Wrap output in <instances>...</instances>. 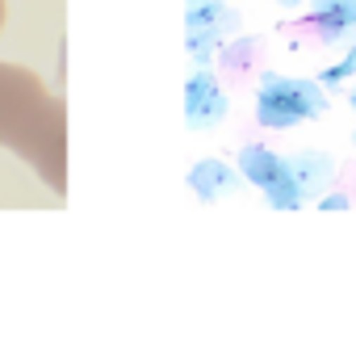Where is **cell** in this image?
<instances>
[{"label":"cell","instance_id":"obj_1","mask_svg":"<svg viewBox=\"0 0 356 361\" xmlns=\"http://www.w3.org/2000/svg\"><path fill=\"white\" fill-rule=\"evenodd\" d=\"M327 114V89L310 76L260 72L256 76V122L268 130H293Z\"/></svg>","mask_w":356,"mask_h":361},{"label":"cell","instance_id":"obj_2","mask_svg":"<svg viewBox=\"0 0 356 361\" xmlns=\"http://www.w3.org/2000/svg\"><path fill=\"white\" fill-rule=\"evenodd\" d=\"M239 8L227 0H184V47L197 68H210L218 47L239 34Z\"/></svg>","mask_w":356,"mask_h":361},{"label":"cell","instance_id":"obj_3","mask_svg":"<svg viewBox=\"0 0 356 361\" xmlns=\"http://www.w3.org/2000/svg\"><path fill=\"white\" fill-rule=\"evenodd\" d=\"M231 114V101H227V89L222 80L210 72V68H197L184 85V122L189 130H214L222 126Z\"/></svg>","mask_w":356,"mask_h":361},{"label":"cell","instance_id":"obj_4","mask_svg":"<svg viewBox=\"0 0 356 361\" xmlns=\"http://www.w3.org/2000/svg\"><path fill=\"white\" fill-rule=\"evenodd\" d=\"M285 164H289V177H293L306 206H314V197H323L331 189V180H336V160L327 152H319V147H302V152L285 156Z\"/></svg>","mask_w":356,"mask_h":361},{"label":"cell","instance_id":"obj_5","mask_svg":"<svg viewBox=\"0 0 356 361\" xmlns=\"http://www.w3.org/2000/svg\"><path fill=\"white\" fill-rule=\"evenodd\" d=\"M239 169H231L227 160H201V164H193L189 169V177L184 185L193 189V197L197 202H205V206H214V202H222V197H231V193H239Z\"/></svg>","mask_w":356,"mask_h":361},{"label":"cell","instance_id":"obj_6","mask_svg":"<svg viewBox=\"0 0 356 361\" xmlns=\"http://www.w3.org/2000/svg\"><path fill=\"white\" fill-rule=\"evenodd\" d=\"M306 21L323 42H348L356 38V0H310Z\"/></svg>","mask_w":356,"mask_h":361},{"label":"cell","instance_id":"obj_7","mask_svg":"<svg viewBox=\"0 0 356 361\" xmlns=\"http://www.w3.org/2000/svg\"><path fill=\"white\" fill-rule=\"evenodd\" d=\"M218 63H222V72L231 76V80H243V76H260L265 68V55H260V38H227L222 47H218V55H214Z\"/></svg>","mask_w":356,"mask_h":361},{"label":"cell","instance_id":"obj_8","mask_svg":"<svg viewBox=\"0 0 356 361\" xmlns=\"http://www.w3.org/2000/svg\"><path fill=\"white\" fill-rule=\"evenodd\" d=\"M281 152H272V147H260V143H252V147H243L239 152V177L248 180V185H256V189H265L268 180L276 177V169H281Z\"/></svg>","mask_w":356,"mask_h":361},{"label":"cell","instance_id":"obj_9","mask_svg":"<svg viewBox=\"0 0 356 361\" xmlns=\"http://www.w3.org/2000/svg\"><path fill=\"white\" fill-rule=\"evenodd\" d=\"M352 76H356V47H348V55H344L340 63H331V68L319 72V85H323V89H340V85H348Z\"/></svg>","mask_w":356,"mask_h":361},{"label":"cell","instance_id":"obj_10","mask_svg":"<svg viewBox=\"0 0 356 361\" xmlns=\"http://www.w3.org/2000/svg\"><path fill=\"white\" fill-rule=\"evenodd\" d=\"M314 206H319V210H348V206H352V197H348L344 189H331V193L314 197Z\"/></svg>","mask_w":356,"mask_h":361},{"label":"cell","instance_id":"obj_11","mask_svg":"<svg viewBox=\"0 0 356 361\" xmlns=\"http://www.w3.org/2000/svg\"><path fill=\"white\" fill-rule=\"evenodd\" d=\"M281 8H298V4H306V0H276Z\"/></svg>","mask_w":356,"mask_h":361},{"label":"cell","instance_id":"obj_12","mask_svg":"<svg viewBox=\"0 0 356 361\" xmlns=\"http://www.w3.org/2000/svg\"><path fill=\"white\" fill-rule=\"evenodd\" d=\"M348 105H352V109H356V85H352V89H348Z\"/></svg>","mask_w":356,"mask_h":361},{"label":"cell","instance_id":"obj_13","mask_svg":"<svg viewBox=\"0 0 356 361\" xmlns=\"http://www.w3.org/2000/svg\"><path fill=\"white\" fill-rule=\"evenodd\" d=\"M352 147H356V135H352Z\"/></svg>","mask_w":356,"mask_h":361}]
</instances>
